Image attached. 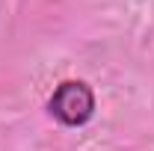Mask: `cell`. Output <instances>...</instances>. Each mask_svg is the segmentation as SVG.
Masks as SVG:
<instances>
[{
    "mask_svg": "<svg viewBox=\"0 0 154 151\" xmlns=\"http://www.w3.org/2000/svg\"><path fill=\"white\" fill-rule=\"evenodd\" d=\"M48 110H51V116L57 122L68 125V128H80L95 113V95L83 80H65V83L57 86V92L51 95Z\"/></svg>",
    "mask_w": 154,
    "mask_h": 151,
    "instance_id": "cell-1",
    "label": "cell"
}]
</instances>
